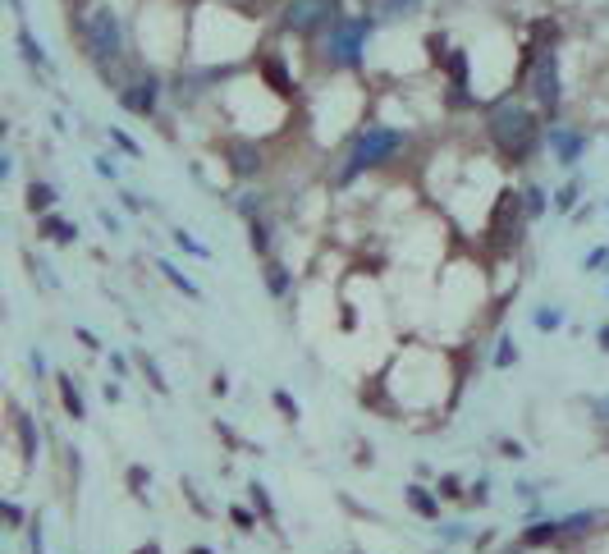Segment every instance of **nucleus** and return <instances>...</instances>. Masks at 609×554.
<instances>
[{
	"label": "nucleus",
	"instance_id": "1",
	"mask_svg": "<svg viewBox=\"0 0 609 554\" xmlns=\"http://www.w3.org/2000/svg\"><path fill=\"white\" fill-rule=\"evenodd\" d=\"M486 138L499 151L504 165H527L541 151V142H545V124H541V115L527 106V101H518L514 92H504V96H495L486 106Z\"/></svg>",
	"mask_w": 609,
	"mask_h": 554
},
{
	"label": "nucleus",
	"instance_id": "2",
	"mask_svg": "<svg viewBox=\"0 0 609 554\" xmlns=\"http://www.w3.org/2000/svg\"><path fill=\"white\" fill-rule=\"evenodd\" d=\"M69 37L83 46V56L106 78L124 65V28L106 0H78V5H69Z\"/></svg>",
	"mask_w": 609,
	"mask_h": 554
},
{
	"label": "nucleus",
	"instance_id": "3",
	"mask_svg": "<svg viewBox=\"0 0 609 554\" xmlns=\"http://www.w3.org/2000/svg\"><path fill=\"white\" fill-rule=\"evenodd\" d=\"M403 147H408V133H403V129H390V124H367V129H358V133H353V142H348V151H344L339 170L330 174V183H335V188H348L358 174L381 170L385 161H394Z\"/></svg>",
	"mask_w": 609,
	"mask_h": 554
},
{
	"label": "nucleus",
	"instance_id": "4",
	"mask_svg": "<svg viewBox=\"0 0 609 554\" xmlns=\"http://www.w3.org/2000/svg\"><path fill=\"white\" fill-rule=\"evenodd\" d=\"M376 14H344L326 37H321V65L330 74L339 69H363V56H367V41L376 32Z\"/></svg>",
	"mask_w": 609,
	"mask_h": 554
},
{
	"label": "nucleus",
	"instance_id": "5",
	"mask_svg": "<svg viewBox=\"0 0 609 554\" xmlns=\"http://www.w3.org/2000/svg\"><path fill=\"white\" fill-rule=\"evenodd\" d=\"M527 201L518 188H499L495 201H490V216H486V238L495 252H514L523 243V229H527Z\"/></svg>",
	"mask_w": 609,
	"mask_h": 554
},
{
	"label": "nucleus",
	"instance_id": "6",
	"mask_svg": "<svg viewBox=\"0 0 609 554\" xmlns=\"http://www.w3.org/2000/svg\"><path fill=\"white\" fill-rule=\"evenodd\" d=\"M344 19V0H280V32L326 37Z\"/></svg>",
	"mask_w": 609,
	"mask_h": 554
},
{
	"label": "nucleus",
	"instance_id": "7",
	"mask_svg": "<svg viewBox=\"0 0 609 554\" xmlns=\"http://www.w3.org/2000/svg\"><path fill=\"white\" fill-rule=\"evenodd\" d=\"M523 92L541 106V115H545V120L560 115L564 83H560V56H554V46H541V50H536V65H532V74H527Z\"/></svg>",
	"mask_w": 609,
	"mask_h": 554
},
{
	"label": "nucleus",
	"instance_id": "8",
	"mask_svg": "<svg viewBox=\"0 0 609 554\" xmlns=\"http://www.w3.org/2000/svg\"><path fill=\"white\" fill-rule=\"evenodd\" d=\"M161 92H166L161 74H157V69H142L133 83L120 87V106H124L129 115H138V120H151V115H157V106H161Z\"/></svg>",
	"mask_w": 609,
	"mask_h": 554
},
{
	"label": "nucleus",
	"instance_id": "9",
	"mask_svg": "<svg viewBox=\"0 0 609 554\" xmlns=\"http://www.w3.org/2000/svg\"><path fill=\"white\" fill-rule=\"evenodd\" d=\"M220 151H225V161H229L234 179H257V174L266 170V151L257 147V138L234 133V138H225V142H220Z\"/></svg>",
	"mask_w": 609,
	"mask_h": 554
},
{
	"label": "nucleus",
	"instance_id": "10",
	"mask_svg": "<svg viewBox=\"0 0 609 554\" xmlns=\"http://www.w3.org/2000/svg\"><path fill=\"white\" fill-rule=\"evenodd\" d=\"M545 142H550V151H554V161L573 170V165L582 161V151H587V129L554 124V129H545Z\"/></svg>",
	"mask_w": 609,
	"mask_h": 554
},
{
	"label": "nucleus",
	"instance_id": "11",
	"mask_svg": "<svg viewBox=\"0 0 609 554\" xmlns=\"http://www.w3.org/2000/svg\"><path fill=\"white\" fill-rule=\"evenodd\" d=\"M257 74H262V83H266L280 101L293 96V78H289V69H284V60L275 56V50H262V56H257Z\"/></svg>",
	"mask_w": 609,
	"mask_h": 554
},
{
	"label": "nucleus",
	"instance_id": "12",
	"mask_svg": "<svg viewBox=\"0 0 609 554\" xmlns=\"http://www.w3.org/2000/svg\"><path fill=\"white\" fill-rule=\"evenodd\" d=\"M37 238H50V243H74V238H78V225H74V220H65V216H56V211H46V216L37 220Z\"/></svg>",
	"mask_w": 609,
	"mask_h": 554
},
{
	"label": "nucleus",
	"instance_id": "13",
	"mask_svg": "<svg viewBox=\"0 0 609 554\" xmlns=\"http://www.w3.org/2000/svg\"><path fill=\"white\" fill-rule=\"evenodd\" d=\"M403 499H408V509L413 514H422V518H440V495H431L426 486H408V490H403Z\"/></svg>",
	"mask_w": 609,
	"mask_h": 554
},
{
	"label": "nucleus",
	"instance_id": "14",
	"mask_svg": "<svg viewBox=\"0 0 609 554\" xmlns=\"http://www.w3.org/2000/svg\"><path fill=\"white\" fill-rule=\"evenodd\" d=\"M56 385H60V403H65V413H69L74 422H83V417H87V403H83V394H78L74 376H56Z\"/></svg>",
	"mask_w": 609,
	"mask_h": 554
},
{
	"label": "nucleus",
	"instance_id": "15",
	"mask_svg": "<svg viewBox=\"0 0 609 554\" xmlns=\"http://www.w3.org/2000/svg\"><path fill=\"white\" fill-rule=\"evenodd\" d=\"M560 536H564V523H532V527L523 532V545L536 550V545H554Z\"/></svg>",
	"mask_w": 609,
	"mask_h": 554
},
{
	"label": "nucleus",
	"instance_id": "16",
	"mask_svg": "<svg viewBox=\"0 0 609 554\" xmlns=\"http://www.w3.org/2000/svg\"><path fill=\"white\" fill-rule=\"evenodd\" d=\"M422 10V0H381L376 5V19L381 23H399V19H408V14H417Z\"/></svg>",
	"mask_w": 609,
	"mask_h": 554
},
{
	"label": "nucleus",
	"instance_id": "17",
	"mask_svg": "<svg viewBox=\"0 0 609 554\" xmlns=\"http://www.w3.org/2000/svg\"><path fill=\"white\" fill-rule=\"evenodd\" d=\"M50 207H56V188L41 183V179H32V183H28V211H32V216H46Z\"/></svg>",
	"mask_w": 609,
	"mask_h": 554
},
{
	"label": "nucleus",
	"instance_id": "18",
	"mask_svg": "<svg viewBox=\"0 0 609 554\" xmlns=\"http://www.w3.org/2000/svg\"><path fill=\"white\" fill-rule=\"evenodd\" d=\"M266 289H271L275 298H289V289H293V275H289V266H280V262H266Z\"/></svg>",
	"mask_w": 609,
	"mask_h": 554
},
{
	"label": "nucleus",
	"instance_id": "19",
	"mask_svg": "<svg viewBox=\"0 0 609 554\" xmlns=\"http://www.w3.org/2000/svg\"><path fill=\"white\" fill-rule=\"evenodd\" d=\"M19 46H23V60L28 65H50V56H46V46L28 32V28H19Z\"/></svg>",
	"mask_w": 609,
	"mask_h": 554
},
{
	"label": "nucleus",
	"instance_id": "20",
	"mask_svg": "<svg viewBox=\"0 0 609 554\" xmlns=\"http://www.w3.org/2000/svg\"><path fill=\"white\" fill-rule=\"evenodd\" d=\"M449 50H453V46H449V37H444V32H431V37H426V60H431V69H444Z\"/></svg>",
	"mask_w": 609,
	"mask_h": 554
},
{
	"label": "nucleus",
	"instance_id": "21",
	"mask_svg": "<svg viewBox=\"0 0 609 554\" xmlns=\"http://www.w3.org/2000/svg\"><path fill=\"white\" fill-rule=\"evenodd\" d=\"M560 523H564V536H587V532L600 527V514H569V518H560Z\"/></svg>",
	"mask_w": 609,
	"mask_h": 554
},
{
	"label": "nucleus",
	"instance_id": "22",
	"mask_svg": "<svg viewBox=\"0 0 609 554\" xmlns=\"http://www.w3.org/2000/svg\"><path fill=\"white\" fill-rule=\"evenodd\" d=\"M247 234H252V252H262V257H271V225H266V216L247 220Z\"/></svg>",
	"mask_w": 609,
	"mask_h": 554
},
{
	"label": "nucleus",
	"instance_id": "23",
	"mask_svg": "<svg viewBox=\"0 0 609 554\" xmlns=\"http://www.w3.org/2000/svg\"><path fill=\"white\" fill-rule=\"evenodd\" d=\"M578 197H582V183H578V179H569L560 192H554V211H564V216H569V211L578 207Z\"/></svg>",
	"mask_w": 609,
	"mask_h": 554
},
{
	"label": "nucleus",
	"instance_id": "24",
	"mask_svg": "<svg viewBox=\"0 0 609 554\" xmlns=\"http://www.w3.org/2000/svg\"><path fill=\"white\" fill-rule=\"evenodd\" d=\"M523 201H527V216H532V220H536V216H545V207H550L541 183H527V188H523Z\"/></svg>",
	"mask_w": 609,
	"mask_h": 554
},
{
	"label": "nucleus",
	"instance_id": "25",
	"mask_svg": "<svg viewBox=\"0 0 609 554\" xmlns=\"http://www.w3.org/2000/svg\"><path fill=\"white\" fill-rule=\"evenodd\" d=\"M138 367H142V376L151 380V389H161V394L170 389V385H166V376H161V367H157V362H151V358H147V353H138Z\"/></svg>",
	"mask_w": 609,
	"mask_h": 554
},
{
	"label": "nucleus",
	"instance_id": "26",
	"mask_svg": "<svg viewBox=\"0 0 609 554\" xmlns=\"http://www.w3.org/2000/svg\"><path fill=\"white\" fill-rule=\"evenodd\" d=\"M161 275H170V284H175V289H184L188 298H202V293H197V284L179 275V266H170V262H161Z\"/></svg>",
	"mask_w": 609,
	"mask_h": 554
},
{
	"label": "nucleus",
	"instance_id": "27",
	"mask_svg": "<svg viewBox=\"0 0 609 554\" xmlns=\"http://www.w3.org/2000/svg\"><path fill=\"white\" fill-rule=\"evenodd\" d=\"M262 201H266V197H257V192H243V197H238V211H243L247 220H257V216H262Z\"/></svg>",
	"mask_w": 609,
	"mask_h": 554
},
{
	"label": "nucleus",
	"instance_id": "28",
	"mask_svg": "<svg viewBox=\"0 0 609 554\" xmlns=\"http://www.w3.org/2000/svg\"><path fill=\"white\" fill-rule=\"evenodd\" d=\"M518 362V344L514 339H499V353H495V367H514Z\"/></svg>",
	"mask_w": 609,
	"mask_h": 554
},
{
	"label": "nucleus",
	"instance_id": "29",
	"mask_svg": "<svg viewBox=\"0 0 609 554\" xmlns=\"http://www.w3.org/2000/svg\"><path fill=\"white\" fill-rule=\"evenodd\" d=\"M536 326H541V330H560V326H564V312H560V308H541V312H536Z\"/></svg>",
	"mask_w": 609,
	"mask_h": 554
},
{
	"label": "nucleus",
	"instance_id": "30",
	"mask_svg": "<svg viewBox=\"0 0 609 554\" xmlns=\"http://www.w3.org/2000/svg\"><path fill=\"white\" fill-rule=\"evenodd\" d=\"M459 490H463V481H459V477H440V486H435V495H440V499H459Z\"/></svg>",
	"mask_w": 609,
	"mask_h": 554
},
{
	"label": "nucleus",
	"instance_id": "31",
	"mask_svg": "<svg viewBox=\"0 0 609 554\" xmlns=\"http://www.w3.org/2000/svg\"><path fill=\"white\" fill-rule=\"evenodd\" d=\"M275 408H280V413H284L289 422H298V403H293V398H289L284 389H275Z\"/></svg>",
	"mask_w": 609,
	"mask_h": 554
},
{
	"label": "nucleus",
	"instance_id": "32",
	"mask_svg": "<svg viewBox=\"0 0 609 554\" xmlns=\"http://www.w3.org/2000/svg\"><path fill=\"white\" fill-rule=\"evenodd\" d=\"M147 481H151V477H147L142 468H129V490H133V495H142V490H147Z\"/></svg>",
	"mask_w": 609,
	"mask_h": 554
},
{
	"label": "nucleus",
	"instance_id": "33",
	"mask_svg": "<svg viewBox=\"0 0 609 554\" xmlns=\"http://www.w3.org/2000/svg\"><path fill=\"white\" fill-rule=\"evenodd\" d=\"M252 504H257L266 518H275V514H271V499H266V486H252Z\"/></svg>",
	"mask_w": 609,
	"mask_h": 554
},
{
	"label": "nucleus",
	"instance_id": "34",
	"mask_svg": "<svg viewBox=\"0 0 609 554\" xmlns=\"http://www.w3.org/2000/svg\"><path fill=\"white\" fill-rule=\"evenodd\" d=\"M92 165H96V174H101V179H115V174H120V170H115V161H111V156H96V161H92Z\"/></svg>",
	"mask_w": 609,
	"mask_h": 554
},
{
	"label": "nucleus",
	"instance_id": "35",
	"mask_svg": "<svg viewBox=\"0 0 609 554\" xmlns=\"http://www.w3.org/2000/svg\"><path fill=\"white\" fill-rule=\"evenodd\" d=\"M175 243H179V247H188V252H197V257H207V247H202V243H197V238H188V234H184V229H179V234H175Z\"/></svg>",
	"mask_w": 609,
	"mask_h": 554
},
{
	"label": "nucleus",
	"instance_id": "36",
	"mask_svg": "<svg viewBox=\"0 0 609 554\" xmlns=\"http://www.w3.org/2000/svg\"><path fill=\"white\" fill-rule=\"evenodd\" d=\"M111 138H115V142H120L124 151H129V156H138V142H133V138H129L124 129H111Z\"/></svg>",
	"mask_w": 609,
	"mask_h": 554
},
{
	"label": "nucleus",
	"instance_id": "37",
	"mask_svg": "<svg viewBox=\"0 0 609 554\" xmlns=\"http://www.w3.org/2000/svg\"><path fill=\"white\" fill-rule=\"evenodd\" d=\"M229 518H234V527H243V532H252V527H257V518H252L247 509H234Z\"/></svg>",
	"mask_w": 609,
	"mask_h": 554
},
{
	"label": "nucleus",
	"instance_id": "38",
	"mask_svg": "<svg viewBox=\"0 0 609 554\" xmlns=\"http://www.w3.org/2000/svg\"><path fill=\"white\" fill-rule=\"evenodd\" d=\"M591 413H596V417L609 426V398H591Z\"/></svg>",
	"mask_w": 609,
	"mask_h": 554
},
{
	"label": "nucleus",
	"instance_id": "39",
	"mask_svg": "<svg viewBox=\"0 0 609 554\" xmlns=\"http://www.w3.org/2000/svg\"><path fill=\"white\" fill-rule=\"evenodd\" d=\"M499 453H509V459H523V444H518V440H499Z\"/></svg>",
	"mask_w": 609,
	"mask_h": 554
},
{
	"label": "nucleus",
	"instance_id": "40",
	"mask_svg": "<svg viewBox=\"0 0 609 554\" xmlns=\"http://www.w3.org/2000/svg\"><path fill=\"white\" fill-rule=\"evenodd\" d=\"M5 523H10V527L23 523V509H19V504H5Z\"/></svg>",
	"mask_w": 609,
	"mask_h": 554
},
{
	"label": "nucleus",
	"instance_id": "41",
	"mask_svg": "<svg viewBox=\"0 0 609 554\" xmlns=\"http://www.w3.org/2000/svg\"><path fill=\"white\" fill-rule=\"evenodd\" d=\"M605 262H609V252L600 247V252H591V257H587V271H596V266H605Z\"/></svg>",
	"mask_w": 609,
	"mask_h": 554
},
{
	"label": "nucleus",
	"instance_id": "42",
	"mask_svg": "<svg viewBox=\"0 0 609 554\" xmlns=\"http://www.w3.org/2000/svg\"><path fill=\"white\" fill-rule=\"evenodd\" d=\"M600 348H605V353H609V326H605V330H600Z\"/></svg>",
	"mask_w": 609,
	"mask_h": 554
},
{
	"label": "nucleus",
	"instance_id": "43",
	"mask_svg": "<svg viewBox=\"0 0 609 554\" xmlns=\"http://www.w3.org/2000/svg\"><path fill=\"white\" fill-rule=\"evenodd\" d=\"M138 554H161V545H142Z\"/></svg>",
	"mask_w": 609,
	"mask_h": 554
},
{
	"label": "nucleus",
	"instance_id": "44",
	"mask_svg": "<svg viewBox=\"0 0 609 554\" xmlns=\"http://www.w3.org/2000/svg\"><path fill=\"white\" fill-rule=\"evenodd\" d=\"M10 10H14V14H23V0H10Z\"/></svg>",
	"mask_w": 609,
	"mask_h": 554
},
{
	"label": "nucleus",
	"instance_id": "45",
	"mask_svg": "<svg viewBox=\"0 0 609 554\" xmlns=\"http://www.w3.org/2000/svg\"><path fill=\"white\" fill-rule=\"evenodd\" d=\"M523 550H527V545H518V550H504V554H523Z\"/></svg>",
	"mask_w": 609,
	"mask_h": 554
},
{
	"label": "nucleus",
	"instance_id": "46",
	"mask_svg": "<svg viewBox=\"0 0 609 554\" xmlns=\"http://www.w3.org/2000/svg\"><path fill=\"white\" fill-rule=\"evenodd\" d=\"M188 554H211V550H188Z\"/></svg>",
	"mask_w": 609,
	"mask_h": 554
},
{
	"label": "nucleus",
	"instance_id": "47",
	"mask_svg": "<svg viewBox=\"0 0 609 554\" xmlns=\"http://www.w3.org/2000/svg\"><path fill=\"white\" fill-rule=\"evenodd\" d=\"M69 5H78V0H69Z\"/></svg>",
	"mask_w": 609,
	"mask_h": 554
}]
</instances>
